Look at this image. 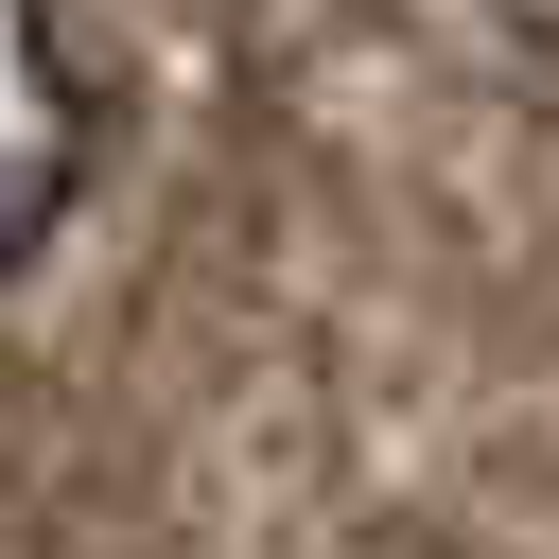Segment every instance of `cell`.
I'll use <instances>...</instances> for the list:
<instances>
[{
	"mask_svg": "<svg viewBox=\"0 0 559 559\" xmlns=\"http://www.w3.org/2000/svg\"><path fill=\"white\" fill-rule=\"evenodd\" d=\"M87 157H105V105H87L52 0H0V262H35V245L70 227Z\"/></svg>",
	"mask_w": 559,
	"mask_h": 559,
	"instance_id": "1",
	"label": "cell"
}]
</instances>
